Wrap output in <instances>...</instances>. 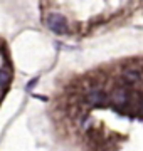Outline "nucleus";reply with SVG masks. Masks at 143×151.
I'll use <instances>...</instances> for the list:
<instances>
[{
	"label": "nucleus",
	"mask_w": 143,
	"mask_h": 151,
	"mask_svg": "<svg viewBox=\"0 0 143 151\" xmlns=\"http://www.w3.org/2000/svg\"><path fill=\"white\" fill-rule=\"evenodd\" d=\"M125 79H126L128 82H136L138 79H140V72H138V70L130 69V70H126V72H125Z\"/></svg>",
	"instance_id": "nucleus-5"
},
{
	"label": "nucleus",
	"mask_w": 143,
	"mask_h": 151,
	"mask_svg": "<svg viewBox=\"0 0 143 151\" xmlns=\"http://www.w3.org/2000/svg\"><path fill=\"white\" fill-rule=\"evenodd\" d=\"M86 101H88V104H105L106 101H108V97H106V94L103 91L94 89V91H91L88 94Z\"/></svg>",
	"instance_id": "nucleus-2"
},
{
	"label": "nucleus",
	"mask_w": 143,
	"mask_h": 151,
	"mask_svg": "<svg viewBox=\"0 0 143 151\" xmlns=\"http://www.w3.org/2000/svg\"><path fill=\"white\" fill-rule=\"evenodd\" d=\"M46 22H47V27H49L52 32H56V34L67 32V22H66V19H64L62 15H57V14H49V15H47V19H46Z\"/></svg>",
	"instance_id": "nucleus-1"
},
{
	"label": "nucleus",
	"mask_w": 143,
	"mask_h": 151,
	"mask_svg": "<svg viewBox=\"0 0 143 151\" xmlns=\"http://www.w3.org/2000/svg\"><path fill=\"white\" fill-rule=\"evenodd\" d=\"M126 91L125 89H118V91H115V94H113V101H115L116 106H123V104L126 103Z\"/></svg>",
	"instance_id": "nucleus-3"
},
{
	"label": "nucleus",
	"mask_w": 143,
	"mask_h": 151,
	"mask_svg": "<svg viewBox=\"0 0 143 151\" xmlns=\"http://www.w3.org/2000/svg\"><path fill=\"white\" fill-rule=\"evenodd\" d=\"M10 82V72L5 69H0V87H5Z\"/></svg>",
	"instance_id": "nucleus-4"
}]
</instances>
